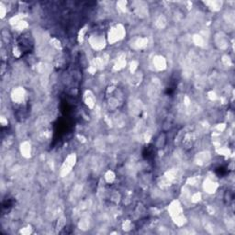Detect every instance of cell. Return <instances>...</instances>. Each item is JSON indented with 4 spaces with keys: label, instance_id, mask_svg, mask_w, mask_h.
Wrapping results in <instances>:
<instances>
[{
    "label": "cell",
    "instance_id": "obj_1",
    "mask_svg": "<svg viewBox=\"0 0 235 235\" xmlns=\"http://www.w3.org/2000/svg\"><path fill=\"white\" fill-rule=\"evenodd\" d=\"M168 212L176 226L182 227L186 224V216L184 215L183 207L178 200H173L170 203L168 207Z\"/></svg>",
    "mask_w": 235,
    "mask_h": 235
},
{
    "label": "cell",
    "instance_id": "obj_2",
    "mask_svg": "<svg viewBox=\"0 0 235 235\" xmlns=\"http://www.w3.org/2000/svg\"><path fill=\"white\" fill-rule=\"evenodd\" d=\"M126 35V29L122 24H117L109 29L108 33V41L110 44H115L116 42L124 39Z\"/></svg>",
    "mask_w": 235,
    "mask_h": 235
},
{
    "label": "cell",
    "instance_id": "obj_3",
    "mask_svg": "<svg viewBox=\"0 0 235 235\" xmlns=\"http://www.w3.org/2000/svg\"><path fill=\"white\" fill-rule=\"evenodd\" d=\"M76 161H77V156L75 153H70L67 155V157L64 159V161L61 166V169H60L61 177H65L72 172L74 166L76 164Z\"/></svg>",
    "mask_w": 235,
    "mask_h": 235
},
{
    "label": "cell",
    "instance_id": "obj_4",
    "mask_svg": "<svg viewBox=\"0 0 235 235\" xmlns=\"http://www.w3.org/2000/svg\"><path fill=\"white\" fill-rule=\"evenodd\" d=\"M89 43L90 46L95 50V51H102L106 47V40L104 36L102 35H92L89 38Z\"/></svg>",
    "mask_w": 235,
    "mask_h": 235
},
{
    "label": "cell",
    "instance_id": "obj_5",
    "mask_svg": "<svg viewBox=\"0 0 235 235\" xmlns=\"http://www.w3.org/2000/svg\"><path fill=\"white\" fill-rule=\"evenodd\" d=\"M11 99L13 100V102L20 104L24 101L25 96H26V91L23 88H14L11 92Z\"/></svg>",
    "mask_w": 235,
    "mask_h": 235
},
{
    "label": "cell",
    "instance_id": "obj_6",
    "mask_svg": "<svg viewBox=\"0 0 235 235\" xmlns=\"http://www.w3.org/2000/svg\"><path fill=\"white\" fill-rule=\"evenodd\" d=\"M218 187H219L218 183L209 177L206 178L203 182V189L207 194H214L217 191Z\"/></svg>",
    "mask_w": 235,
    "mask_h": 235
},
{
    "label": "cell",
    "instance_id": "obj_7",
    "mask_svg": "<svg viewBox=\"0 0 235 235\" xmlns=\"http://www.w3.org/2000/svg\"><path fill=\"white\" fill-rule=\"evenodd\" d=\"M153 66L158 71H164L167 68V61L163 55H156L152 60Z\"/></svg>",
    "mask_w": 235,
    "mask_h": 235
},
{
    "label": "cell",
    "instance_id": "obj_8",
    "mask_svg": "<svg viewBox=\"0 0 235 235\" xmlns=\"http://www.w3.org/2000/svg\"><path fill=\"white\" fill-rule=\"evenodd\" d=\"M84 102L85 104L88 106L90 109H93L95 108L96 105V97L94 96V94L90 91V90H87L84 93V96H83Z\"/></svg>",
    "mask_w": 235,
    "mask_h": 235
},
{
    "label": "cell",
    "instance_id": "obj_9",
    "mask_svg": "<svg viewBox=\"0 0 235 235\" xmlns=\"http://www.w3.org/2000/svg\"><path fill=\"white\" fill-rule=\"evenodd\" d=\"M20 152L21 155L25 158H29L31 155V145L29 142H23L20 144Z\"/></svg>",
    "mask_w": 235,
    "mask_h": 235
},
{
    "label": "cell",
    "instance_id": "obj_10",
    "mask_svg": "<svg viewBox=\"0 0 235 235\" xmlns=\"http://www.w3.org/2000/svg\"><path fill=\"white\" fill-rule=\"evenodd\" d=\"M210 156H209V153L208 152H199L198 153V155L196 156V162L199 165H203L207 163V161L209 160Z\"/></svg>",
    "mask_w": 235,
    "mask_h": 235
},
{
    "label": "cell",
    "instance_id": "obj_11",
    "mask_svg": "<svg viewBox=\"0 0 235 235\" xmlns=\"http://www.w3.org/2000/svg\"><path fill=\"white\" fill-rule=\"evenodd\" d=\"M182 143H183V145H184V147L186 149L192 148L193 143H194V137H193V135L190 134V133H186L183 137V139H182Z\"/></svg>",
    "mask_w": 235,
    "mask_h": 235
},
{
    "label": "cell",
    "instance_id": "obj_12",
    "mask_svg": "<svg viewBox=\"0 0 235 235\" xmlns=\"http://www.w3.org/2000/svg\"><path fill=\"white\" fill-rule=\"evenodd\" d=\"M148 45V39L147 38H138L134 41V48L136 50H143L145 49Z\"/></svg>",
    "mask_w": 235,
    "mask_h": 235
},
{
    "label": "cell",
    "instance_id": "obj_13",
    "mask_svg": "<svg viewBox=\"0 0 235 235\" xmlns=\"http://www.w3.org/2000/svg\"><path fill=\"white\" fill-rule=\"evenodd\" d=\"M125 66H126V58H125L124 55H120V56H118V58H117L115 63H114L113 70L114 71H120Z\"/></svg>",
    "mask_w": 235,
    "mask_h": 235
},
{
    "label": "cell",
    "instance_id": "obj_14",
    "mask_svg": "<svg viewBox=\"0 0 235 235\" xmlns=\"http://www.w3.org/2000/svg\"><path fill=\"white\" fill-rule=\"evenodd\" d=\"M166 24H167L166 18H165L164 16H163V15L159 16V17L156 19V20H155V26H156L158 29H164V28H165Z\"/></svg>",
    "mask_w": 235,
    "mask_h": 235
},
{
    "label": "cell",
    "instance_id": "obj_15",
    "mask_svg": "<svg viewBox=\"0 0 235 235\" xmlns=\"http://www.w3.org/2000/svg\"><path fill=\"white\" fill-rule=\"evenodd\" d=\"M104 178H105V180H106L107 183L111 184V183H113V182L115 181V179H116V175H115V173H114L112 170H108V171L105 173Z\"/></svg>",
    "mask_w": 235,
    "mask_h": 235
},
{
    "label": "cell",
    "instance_id": "obj_16",
    "mask_svg": "<svg viewBox=\"0 0 235 235\" xmlns=\"http://www.w3.org/2000/svg\"><path fill=\"white\" fill-rule=\"evenodd\" d=\"M206 4H207L209 6V7L214 11L220 10L222 6V2L221 1H210V2H207Z\"/></svg>",
    "mask_w": 235,
    "mask_h": 235
},
{
    "label": "cell",
    "instance_id": "obj_17",
    "mask_svg": "<svg viewBox=\"0 0 235 235\" xmlns=\"http://www.w3.org/2000/svg\"><path fill=\"white\" fill-rule=\"evenodd\" d=\"M28 26H29V24L27 23V21L24 20V19H22L21 21H19V23H17L14 26V29H16L17 30H24V29H26L28 28Z\"/></svg>",
    "mask_w": 235,
    "mask_h": 235
},
{
    "label": "cell",
    "instance_id": "obj_18",
    "mask_svg": "<svg viewBox=\"0 0 235 235\" xmlns=\"http://www.w3.org/2000/svg\"><path fill=\"white\" fill-rule=\"evenodd\" d=\"M202 199V196H201V193L200 192H196L194 194H192V196L190 197V201L194 204L199 202Z\"/></svg>",
    "mask_w": 235,
    "mask_h": 235
},
{
    "label": "cell",
    "instance_id": "obj_19",
    "mask_svg": "<svg viewBox=\"0 0 235 235\" xmlns=\"http://www.w3.org/2000/svg\"><path fill=\"white\" fill-rule=\"evenodd\" d=\"M51 44H52V46H53L56 50H62V46L61 41H59L58 39H56V38H53V39L51 40Z\"/></svg>",
    "mask_w": 235,
    "mask_h": 235
},
{
    "label": "cell",
    "instance_id": "obj_20",
    "mask_svg": "<svg viewBox=\"0 0 235 235\" xmlns=\"http://www.w3.org/2000/svg\"><path fill=\"white\" fill-rule=\"evenodd\" d=\"M88 27H84L82 28L81 30L79 31V34H78V41L79 42H83L84 40H85V37H86V34H87V31H88Z\"/></svg>",
    "mask_w": 235,
    "mask_h": 235
},
{
    "label": "cell",
    "instance_id": "obj_21",
    "mask_svg": "<svg viewBox=\"0 0 235 235\" xmlns=\"http://www.w3.org/2000/svg\"><path fill=\"white\" fill-rule=\"evenodd\" d=\"M194 42L197 45H199V46H203V44H204V39L201 36H199V35H195L194 36Z\"/></svg>",
    "mask_w": 235,
    "mask_h": 235
},
{
    "label": "cell",
    "instance_id": "obj_22",
    "mask_svg": "<svg viewBox=\"0 0 235 235\" xmlns=\"http://www.w3.org/2000/svg\"><path fill=\"white\" fill-rule=\"evenodd\" d=\"M118 9L121 12H125L126 11V7H127V2L126 1H119L117 3Z\"/></svg>",
    "mask_w": 235,
    "mask_h": 235
},
{
    "label": "cell",
    "instance_id": "obj_23",
    "mask_svg": "<svg viewBox=\"0 0 235 235\" xmlns=\"http://www.w3.org/2000/svg\"><path fill=\"white\" fill-rule=\"evenodd\" d=\"M64 225H65V218H64V217H62V218L59 219L58 221H57L56 229H57V230H61V229H62V228L64 227Z\"/></svg>",
    "mask_w": 235,
    "mask_h": 235
},
{
    "label": "cell",
    "instance_id": "obj_24",
    "mask_svg": "<svg viewBox=\"0 0 235 235\" xmlns=\"http://www.w3.org/2000/svg\"><path fill=\"white\" fill-rule=\"evenodd\" d=\"M6 12H7V10H6V6L3 3H1L0 4V17H1V19H4L6 17Z\"/></svg>",
    "mask_w": 235,
    "mask_h": 235
},
{
    "label": "cell",
    "instance_id": "obj_25",
    "mask_svg": "<svg viewBox=\"0 0 235 235\" xmlns=\"http://www.w3.org/2000/svg\"><path fill=\"white\" fill-rule=\"evenodd\" d=\"M131 228H132V223H131L130 220H126V221L123 223V230H125V231H130V230H131Z\"/></svg>",
    "mask_w": 235,
    "mask_h": 235
},
{
    "label": "cell",
    "instance_id": "obj_26",
    "mask_svg": "<svg viewBox=\"0 0 235 235\" xmlns=\"http://www.w3.org/2000/svg\"><path fill=\"white\" fill-rule=\"evenodd\" d=\"M13 53H14V56H15V57L19 58V57L22 54V52H21V50H20L19 47H15V48L13 49Z\"/></svg>",
    "mask_w": 235,
    "mask_h": 235
},
{
    "label": "cell",
    "instance_id": "obj_27",
    "mask_svg": "<svg viewBox=\"0 0 235 235\" xmlns=\"http://www.w3.org/2000/svg\"><path fill=\"white\" fill-rule=\"evenodd\" d=\"M137 65H138V62H137L136 61H133V62H130V72H131L132 74H134L135 70L137 69Z\"/></svg>",
    "mask_w": 235,
    "mask_h": 235
},
{
    "label": "cell",
    "instance_id": "obj_28",
    "mask_svg": "<svg viewBox=\"0 0 235 235\" xmlns=\"http://www.w3.org/2000/svg\"><path fill=\"white\" fill-rule=\"evenodd\" d=\"M31 232H32V229L30 228V226H28V227H26V228H23V229L20 231V233L28 235L29 234V233H31Z\"/></svg>",
    "mask_w": 235,
    "mask_h": 235
},
{
    "label": "cell",
    "instance_id": "obj_29",
    "mask_svg": "<svg viewBox=\"0 0 235 235\" xmlns=\"http://www.w3.org/2000/svg\"><path fill=\"white\" fill-rule=\"evenodd\" d=\"M0 122H1V125H2L3 127L7 126V124H8L7 118L6 117H4V116H1V118H0Z\"/></svg>",
    "mask_w": 235,
    "mask_h": 235
},
{
    "label": "cell",
    "instance_id": "obj_30",
    "mask_svg": "<svg viewBox=\"0 0 235 235\" xmlns=\"http://www.w3.org/2000/svg\"><path fill=\"white\" fill-rule=\"evenodd\" d=\"M223 62H224V63L226 64V65H230L231 63H232V61H231V59L230 57H228L227 55L226 56H223Z\"/></svg>",
    "mask_w": 235,
    "mask_h": 235
}]
</instances>
